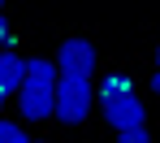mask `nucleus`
Masks as SVG:
<instances>
[{
  "mask_svg": "<svg viewBox=\"0 0 160 143\" xmlns=\"http://www.w3.org/2000/svg\"><path fill=\"white\" fill-rule=\"evenodd\" d=\"M56 78H61L56 61H43V57L26 61V78L18 87V113L26 121H43L56 109Z\"/></svg>",
  "mask_w": 160,
  "mask_h": 143,
  "instance_id": "nucleus-1",
  "label": "nucleus"
},
{
  "mask_svg": "<svg viewBox=\"0 0 160 143\" xmlns=\"http://www.w3.org/2000/svg\"><path fill=\"white\" fill-rule=\"evenodd\" d=\"M100 104H104V117L112 130H134L143 126V104L134 95V87L126 74H108L104 87H100Z\"/></svg>",
  "mask_w": 160,
  "mask_h": 143,
  "instance_id": "nucleus-2",
  "label": "nucleus"
},
{
  "mask_svg": "<svg viewBox=\"0 0 160 143\" xmlns=\"http://www.w3.org/2000/svg\"><path fill=\"white\" fill-rule=\"evenodd\" d=\"M91 100H95V91H91V78H56V109L52 117L56 121H65V126H78L82 117L91 113Z\"/></svg>",
  "mask_w": 160,
  "mask_h": 143,
  "instance_id": "nucleus-3",
  "label": "nucleus"
},
{
  "mask_svg": "<svg viewBox=\"0 0 160 143\" xmlns=\"http://www.w3.org/2000/svg\"><path fill=\"white\" fill-rule=\"evenodd\" d=\"M56 74L65 78H91L95 74V48L91 39H65L56 52Z\"/></svg>",
  "mask_w": 160,
  "mask_h": 143,
  "instance_id": "nucleus-4",
  "label": "nucleus"
},
{
  "mask_svg": "<svg viewBox=\"0 0 160 143\" xmlns=\"http://www.w3.org/2000/svg\"><path fill=\"white\" fill-rule=\"evenodd\" d=\"M26 78V61L18 57V52H0V91L9 95V91H18Z\"/></svg>",
  "mask_w": 160,
  "mask_h": 143,
  "instance_id": "nucleus-5",
  "label": "nucleus"
},
{
  "mask_svg": "<svg viewBox=\"0 0 160 143\" xmlns=\"http://www.w3.org/2000/svg\"><path fill=\"white\" fill-rule=\"evenodd\" d=\"M0 143H35V139H30L22 126H13V121H0Z\"/></svg>",
  "mask_w": 160,
  "mask_h": 143,
  "instance_id": "nucleus-6",
  "label": "nucleus"
},
{
  "mask_svg": "<svg viewBox=\"0 0 160 143\" xmlns=\"http://www.w3.org/2000/svg\"><path fill=\"white\" fill-rule=\"evenodd\" d=\"M117 139H121V143H147V130H143V126H134V130H117Z\"/></svg>",
  "mask_w": 160,
  "mask_h": 143,
  "instance_id": "nucleus-7",
  "label": "nucleus"
},
{
  "mask_svg": "<svg viewBox=\"0 0 160 143\" xmlns=\"http://www.w3.org/2000/svg\"><path fill=\"white\" fill-rule=\"evenodd\" d=\"M0 4H4V0H0ZM0 43H4V48L13 43V35H9V22H4V9H0Z\"/></svg>",
  "mask_w": 160,
  "mask_h": 143,
  "instance_id": "nucleus-8",
  "label": "nucleus"
},
{
  "mask_svg": "<svg viewBox=\"0 0 160 143\" xmlns=\"http://www.w3.org/2000/svg\"><path fill=\"white\" fill-rule=\"evenodd\" d=\"M152 91H156V95H160V69H156V74H152Z\"/></svg>",
  "mask_w": 160,
  "mask_h": 143,
  "instance_id": "nucleus-9",
  "label": "nucleus"
},
{
  "mask_svg": "<svg viewBox=\"0 0 160 143\" xmlns=\"http://www.w3.org/2000/svg\"><path fill=\"white\" fill-rule=\"evenodd\" d=\"M156 69H160V48H156Z\"/></svg>",
  "mask_w": 160,
  "mask_h": 143,
  "instance_id": "nucleus-10",
  "label": "nucleus"
},
{
  "mask_svg": "<svg viewBox=\"0 0 160 143\" xmlns=\"http://www.w3.org/2000/svg\"><path fill=\"white\" fill-rule=\"evenodd\" d=\"M0 109H4V91H0Z\"/></svg>",
  "mask_w": 160,
  "mask_h": 143,
  "instance_id": "nucleus-11",
  "label": "nucleus"
}]
</instances>
